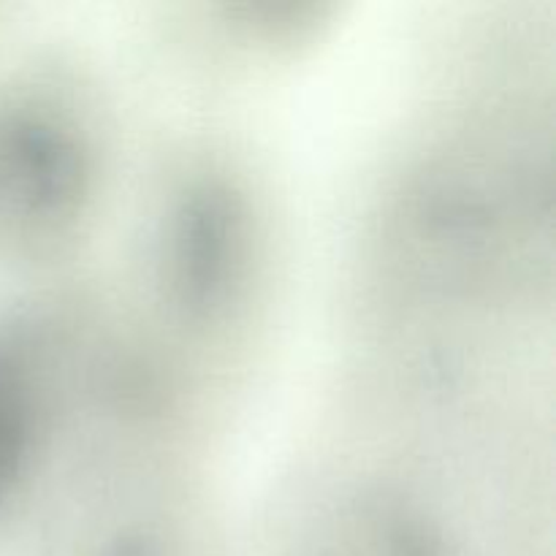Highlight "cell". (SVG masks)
Returning <instances> with one entry per match:
<instances>
[{"mask_svg": "<svg viewBox=\"0 0 556 556\" xmlns=\"http://www.w3.org/2000/svg\"><path fill=\"white\" fill-rule=\"evenodd\" d=\"M98 190L85 119L47 87L0 90V239L22 253H60L81 233Z\"/></svg>", "mask_w": 556, "mask_h": 556, "instance_id": "cell-1", "label": "cell"}, {"mask_svg": "<svg viewBox=\"0 0 556 556\" xmlns=\"http://www.w3.org/2000/svg\"><path fill=\"white\" fill-rule=\"evenodd\" d=\"M157 266L166 302L193 326L217 324L250 280L255 226L242 185L217 168L190 172L161 220Z\"/></svg>", "mask_w": 556, "mask_h": 556, "instance_id": "cell-2", "label": "cell"}, {"mask_svg": "<svg viewBox=\"0 0 556 556\" xmlns=\"http://www.w3.org/2000/svg\"><path fill=\"white\" fill-rule=\"evenodd\" d=\"M47 326L0 320V530L27 497L47 443Z\"/></svg>", "mask_w": 556, "mask_h": 556, "instance_id": "cell-3", "label": "cell"}]
</instances>
